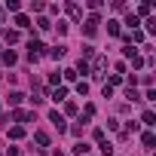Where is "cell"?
Returning a JSON list of instances; mask_svg holds the SVG:
<instances>
[{"label":"cell","mask_w":156,"mask_h":156,"mask_svg":"<svg viewBox=\"0 0 156 156\" xmlns=\"http://www.w3.org/2000/svg\"><path fill=\"white\" fill-rule=\"evenodd\" d=\"M64 52H67V46H64V43H58V46H52V49H49V55H52V58H61Z\"/></svg>","instance_id":"cell-6"},{"label":"cell","mask_w":156,"mask_h":156,"mask_svg":"<svg viewBox=\"0 0 156 156\" xmlns=\"http://www.w3.org/2000/svg\"><path fill=\"white\" fill-rule=\"evenodd\" d=\"M101 153H104V156H110V153H113V147H110L107 141H101Z\"/></svg>","instance_id":"cell-24"},{"label":"cell","mask_w":156,"mask_h":156,"mask_svg":"<svg viewBox=\"0 0 156 156\" xmlns=\"http://www.w3.org/2000/svg\"><path fill=\"white\" fill-rule=\"evenodd\" d=\"M141 141H144V147H147V150H153V147H156V135H153V132H144V135H141Z\"/></svg>","instance_id":"cell-4"},{"label":"cell","mask_w":156,"mask_h":156,"mask_svg":"<svg viewBox=\"0 0 156 156\" xmlns=\"http://www.w3.org/2000/svg\"><path fill=\"white\" fill-rule=\"evenodd\" d=\"M22 135H25V129H22V126H12V129H9V138H12V141H19Z\"/></svg>","instance_id":"cell-13"},{"label":"cell","mask_w":156,"mask_h":156,"mask_svg":"<svg viewBox=\"0 0 156 156\" xmlns=\"http://www.w3.org/2000/svg\"><path fill=\"white\" fill-rule=\"evenodd\" d=\"M67 16H70V19H80V16H83V9L76 6V3H67Z\"/></svg>","instance_id":"cell-7"},{"label":"cell","mask_w":156,"mask_h":156,"mask_svg":"<svg viewBox=\"0 0 156 156\" xmlns=\"http://www.w3.org/2000/svg\"><path fill=\"white\" fill-rule=\"evenodd\" d=\"M64 98H67V89H64V86H58V89L52 92V101H64Z\"/></svg>","instance_id":"cell-9"},{"label":"cell","mask_w":156,"mask_h":156,"mask_svg":"<svg viewBox=\"0 0 156 156\" xmlns=\"http://www.w3.org/2000/svg\"><path fill=\"white\" fill-rule=\"evenodd\" d=\"M107 34H119V22H107Z\"/></svg>","instance_id":"cell-20"},{"label":"cell","mask_w":156,"mask_h":156,"mask_svg":"<svg viewBox=\"0 0 156 156\" xmlns=\"http://www.w3.org/2000/svg\"><path fill=\"white\" fill-rule=\"evenodd\" d=\"M3 37H6V43H16V40H19V31H6Z\"/></svg>","instance_id":"cell-21"},{"label":"cell","mask_w":156,"mask_h":156,"mask_svg":"<svg viewBox=\"0 0 156 156\" xmlns=\"http://www.w3.org/2000/svg\"><path fill=\"white\" fill-rule=\"evenodd\" d=\"M37 28H40V31H49V28H52V22H49V19H40V22H37Z\"/></svg>","instance_id":"cell-19"},{"label":"cell","mask_w":156,"mask_h":156,"mask_svg":"<svg viewBox=\"0 0 156 156\" xmlns=\"http://www.w3.org/2000/svg\"><path fill=\"white\" fill-rule=\"evenodd\" d=\"M150 9H153L150 3H141V6H138V16H150Z\"/></svg>","instance_id":"cell-18"},{"label":"cell","mask_w":156,"mask_h":156,"mask_svg":"<svg viewBox=\"0 0 156 156\" xmlns=\"http://www.w3.org/2000/svg\"><path fill=\"white\" fill-rule=\"evenodd\" d=\"M34 141H37L40 147H46V144H49V135H46V132H37V135H34Z\"/></svg>","instance_id":"cell-14"},{"label":"cell","mask_w":156,"mask_h":156,"mask_svg":"<svg viewBox=\"0 0 156 156\" xmlns=\"http://www.w3.org/2000/svg\"><path fill=\"white\" fill-rule=\"evenodd\" d=\"M144 64H147V58H141V55H135V58H132V67H144Z\"/></svg>","instance_id":"cell-22"},{"label":"cell","mask_w":156,"mask_h":156,"mask_svg":"<svg viewBox=\"0 0 156 156\" xmlns=\"http://www.w3.org/2000/svg\"><path fill=\"white\" fill-rule=\"evenodd\" d=\"M89 55H95V46H83V61H86Z\"/></svg>","instance_id":"cell-23"},{"label":"cell","mask_w":156,"mask_h":156,"mask_svg":"<svg viewBox=\"0 0 156 156\" xmlns=\"http://www.w3.org/2000/svg\"><path fill=\"white\" fill-rule=\"evenodd\" d=\"M0 12H3V6H0Z\"/></svg>","instance_id":"cell-25"},{"label":"cell","mask_w":156,"mask_h":156,"mask_svg":"<svg viewBox=\"0 0 156 156\" xmlns=\"http://www.w3.org/2000/svg\"><path fill=\"white\" fill-rule=\"evenodd\" d=\"M6 9H9V12H19V9H22V3H19V0H9Z\"/></svg>","instance_id":"cell-17"},{"label":"cell","mask_w":156,"mask_h":156,"mask_svg":"<svg viewBox=\"0 0 156 156\" xmlns=\"http://www.w3.org/2000/svg\"><path fill=\"white\" fill-rule=\"evenodd\" d=\"M83 31H86V37H95V31H98V16H89L86 25H83Z\"/></svg>","instance_id":"cell-1"},{"label":"cell","mask_w":156,"mask_h":156,"mask_svg":"<svg viewBox=\"0 0 156 156\" xmlns=\"http://www.w3.org/2000/svg\"><path fill=\"white\" fill-rule=\"evenodd\" d=\"M73 153H76V156H86V153H89V144H86V141H80V144H73Z\"/></svg>","instance_id":"cell-8"},{"label":"cell","mask_w":156,"mask_h":156,"mask_svg":"<svg viewBox=\"0 0 156 156\" xmlns=\"http://www.w3.org/2000/svg\"><path fill=\"white\" fill-rule=\"evenodd\" d=\"M16 25H19V28H28V25H31V19H28V16H22V12H16Z\"/></svg>","instance_id":"cell-12"},{"label":"cell","mask_w":156,"mask_h":156,"mask_svg":"<svg viewBox=\"0 0 156 156\" xmlns=\"http://www.w3.org/2000/svg\"><path fill=\"white\" fill-rule=\"evenodd\" d=\"M22 101H25V95H22V92H9V104H12V107H19Z\"/></svg>","instance_id":"cell-10"},{"label":"cell","mask_w":156,"mask_h":156,"mask_svg":"<svg viewBox=\"0 0 156 156\" xmlns=\"http://www.w3.org/2000/svg\"><path fill=\"white\" fill-rule=\"evenodd\" d=\"M3 61H6V64H16V52L6 49V52H3Z\"/></svg>","instance_id":"cell-15"},{"label":"cell","mask_w":156,"mask_h":156,"mask_svg":"<svg viewBox=\"0 0 156 156\" xmlns=\"http://www.w3.org/2000/svg\"><path fill=\"white\" fill-rule=\"evenodd\" d=\"M49 122H52L58 132H67V126H64V116H61L58 110H52V113H49Z\"/></svg>","instance_id":"cell-2"},{"label":"cell","mask_w":156,"mask_h":156,"mask_svg":"<svg viewBox=\"0 0 156 156\" xmlns=\"http://www.w3.org/2000/svg\"><path fill=\"white\" fill-rule=\"evenodd\" d=\"M126 98H129V101H141V95H138V92H135V89H132V86H129V89H126Z\"/></svg>","instance_id":"cell-16"},{"label":"cell","mask_w":156,"mask_h":156,"mask_svg":"<svg viewBox=\"0 0 156 156\" xmlns=\"http://www.w3.org/2000/svg\"><path fill=\"white\" fill-rule=\"evenodd\" d=\"M12 119H16V122H31V119H34V113H28V110H16V113H12Z\"/></svg>","instance_id":"cell-3"},{"label":"cell","mask_w":156,"mask_h":156,"mask_svg":"<svg viewBox=\"0 0 156 156\" xmlns=\"http://www.w3.org/2000/svg\"><path fill=\"white\" fill-rule=\"evenodd\" d=\"M141 122H144V126H156V116H153V110H144Z\"/></svg>","instance_id":"cell-11"},{"label":"cell","mask_w":156,"mask_h":156,"mask_svg":"<svg viewBox=\"0 0 156 156\" xmlns=\"http://www.w3.org/2000/svg\"><path fill=\"white\" fill-rule=\"evenodd\" d=\"M104 67H107V58H104V55H98V58H95V76H101V73H104Z\"/></svg>","instance_id":"cell-5"}]
</instances>
